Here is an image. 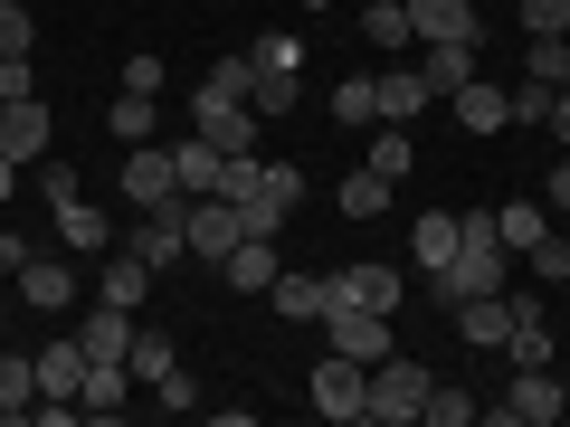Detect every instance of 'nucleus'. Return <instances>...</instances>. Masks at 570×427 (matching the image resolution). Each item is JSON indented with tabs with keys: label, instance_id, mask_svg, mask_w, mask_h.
<instances>
[{
	"label": "nucleus",
	"instance_id": "obj_31",
	"mask_svg": "<svg viewBox=\"0 0 570 427\" xmlns=\"http://www.w3.org/2000/svg\"><path fill=\"white\" fill-rule=\"evenodd\" d=\"M466 418H485V399H466V389H438V380H428L419 427H466Z\"/></svg>",
	"mask_w": 570,
	"mask_h": 427
},
{
	"label": "nucleus",
	"instance_id": "obj_51",
	"mask_svg": "<svg viewBox=\"0 0 570 427\" xmlns=\"http://www.w3.org/2000/svg\"><path fill=\"white\" fill-rule=\"evenodd\" d=\"M561 418H570V408H561Z\"/></svg>",
	"mask_w": 570,
	"mask_h": 427
},
{
	"label": "nucleus",
	"instance_id": "obj_37",
	"mask_svg": "<svg viewBox=\"0 0 570 427\" xmlns=\"http://www.w3.org/2000/svg\"><path fill=\"white\" fill-rule=\"evenodd\" d=\"M247 58H257L266 77H305V39H257Z\"/></svg>",
	"mask_w": 570,
	"mask_h": 427
},
{
	"label": "nucleus",
	"instance_id": "obj_26",
	"mask_svg": "<svg viewBox=\"0 0 570 427\" xmlns=\"http://www.w3.org/2000/svg\"><path fill=\"white\" fill-rule=\"evenodd\" d=\"M456 332H466V342H504L513 305H504V295H475V305H456Z\"/></svg>",
	"mask_w": 570,
	"mask_h": 427
},
{
	"label": "nucleus",
	"instance_id": "obj_44",
	"mask_svg": "<svg viewBox=\"0 0 570 427\" xmlns=\"http://www.w3.org/2000/svg\"><path fill=\"white\" fill-rule=\"evenodd\" d=\"M542 209H551V219H570V162H561V171L542 181Z\"/></svg>",
	"mask_w": 570,
	"mask_h": 427
},
{
	"label": "nucleus",
	"instance_id": "obj_33",
	"mask_svg": "<svg viewBox=\"0 0 570 427\" xmlns=\"http://www.w3.org/2000/svg\"><path fill=\"white\" fill-rule=\"evenodd\" d=\"M523 77L532 86H570V39H532L523 48Z\"/></svg>",
	"mask_w": 570,
	"mask_h": 427
},
{
	"label": "nucleus",
	"instance_id": "obj_2",
	"mask_svg": "<svg viewBox=\"0 0 570 427\" xmlns=\"http://www.w3.org/2000/svg\"><path fill=\"white\" fill-rule=\"evenodd\" d=\"M305 399L324 408L333 427H352V418H371V370L343 361V351H324V361H314V380H305Z\"/></svg>",
	"mask_w": 570,
	"mask_h": 427
},
{
	"label": "nucleus",
	"instance_id": "obj_15",
	"mask_svg": "<svg viewBox=\"0 0 570 427\" xmlns=\"http://www.w3.org/2000/svg\"><path fill=\"white\" fill-rule=\"evenodd\" d=\"M266 295H276V314H285V324H324L333 276H285V266H276V285H266Z\"/></svg>",
	"mask_w": 570,
	"mask_h": 427
},
{
	"label": "nucleus",
	"instance_id": "obj_45",
	"mask_svg": "<svg viewBox=\"0 0 570 427\" xmlns=\"http://www.w3.org/2000/svg\"><path fill=\"white\" fill-rule=\"evenodd\" d=\"M29 257H39V247H29V238H10V228H0V276H20Z\"/></svg>",
	"mask_w": 570,
	"mask_h": 427
},
{
	"label": "nucleus",
	"instance_id": "obj_6",
	"mask_svg": "<svg viewBox=\"0 0 570 427\" xmlns=\"http://www.w3.org/2000/svg\"><path fill=\"white\" fill-rule=\"evenodd\" d=\"M181 238H190V257H209V266H219L228 247L247 238V219L219 200V190H209V200H181Z\"/></svg>",
	"mask_w": 570,
	"mask_h": 427
},
{
	"label": "nucleus",
	"instance_id": "obj_3",
	"mask_svg": "<svg viewBox=\"0 0 570 427\" xmlns=\"http://www.w3.org/2000/svg\"><path fill=\"white\" fill-rule=\"evenodd\" d=\"M561 408H570V389L551 380V370H513V389H504V399H485V418L494 427H551Z\"/></svg>",
	"mask_w": 570,
	"mask_h": 427
},
{
	"label": "nucleus",
	"instance_id": "obj_25",
	"mask_svg": "<svg viewBox=\"0 0 570 427\" xmlns=\"http://www.w3.org/2000/svg\"><path fill=\"white\" fill-rule=\"evenodd\" d=\"M494 238H504L513 257H523L532 238H551V209H542V200H504V209H494Z\"/></svg>",
	"mask_w": 570,
	"mask_h": 427
},
{
	"label": "nucleus",
	"instance_id": "obj_36",
	"mask_svg": "<svg viewBox=\"0 0 570 427\" xmlns=\"http://www.w3.org/2000/svg\"><path fill=\"white\" fill-rule=\"evenodd\" d=\"M523 257H532V276H542V285H570V238H561V228H551V238H532Z\"/></svg>",
	"mask_w": 570,
	"mask_h": 427
},
{
	"label": "nucleus",
	"instance_id": "obj_12",
	"mask_svg": "<svg viewBox=\"0 0 570 427\" xmlns=\"http://www.w3.org/2000/svg\"><path fill=\"white\" fill-rule=\"evenodd\" d=\"M456 123H466V133H504V123H513V86L466 77V86H456Z\"/></svg>",
	"mask_w": 570,
	"mask_h": 427
},
{
	"label": "nucleus",
	"instance_id": "obj_14",
	"mask_svg": "<svg viewBox=\"0 0 570 427\" xmlns=\"http://www.w3.org/2000/svg\"><path fill=\"white\" fill-rule=\"evenodd\" d=\"M419 77H428V96H456L466 77H485V67H475V39H428Z\"/></svg>",
	"mask_w": 570,
	"mask_h": 427
},
{
	"label": "nucleus",
	"instance_id": "obj_27",
	"mask_svg": "<svg viewBox=\"0 0 570 427\" xmlns=\"http://www.w3.org/2000/svg\"><path fill=\"white\" fill-rule=\"evenodd\" d=\"M333 200H343V219H381V209H390V181H381V171H343V190H333Z\"/></svg>",
	"mask_w": 570,
	"mask_h": 427
},
{
	"label": "nucleus",
	"instance_id": "obj_9",
	"mask_svg": "<svg viewBox=\"0 0 570 427\" xmlns=\"http://www.w3.org/2000/svg\"><path fill=\"white\" fill-rule=\"evenodd\" d=\"M134 257L153 266V276L190 257V238H181V200H171V209H142V228H134Z\"/></svg>",
	"mask_w": 570,
	"mask_h": 427
},
{
	"label": "nucleus",
	"instance_id": "obj_22",
	"mask_svg": "<svg viewBox=\"0 0 570 427\" xmlns=\"http://www.w3.org/2000/svg\"><path fill=\"white\" fill-rule=\"evenodd\" d=\"M247 86H257V58L238 48V58H219V67L200 77V96H190V105H247Z\"/></svg>",
	"mask_w": 570,
	"mask_h": 427
},
{
	"label": "nucleus",
	"instance_id": "obj_48",
	"mask_svg": "<svg viewBox=\"0 0 570 427\" xmlns=\"http://www.w3.org/2000/svg\"><path fill=\"white\" fill-rule=\"evenodd\" d=\"M0 332H10V305H0Z\"/></svg>",
	"mask_w": 570,
	"mask_h": 427
},
{
	"label": "nucleus",
	"instance_id": "obj_30",
	"mask_svg": "<svg viewBox=\"0 0 570 427\" xmlns=\"http://www.w3.org/2000/svg\"><path fill=\"white\" fill-rule=\"evenodd\" d=\"M58 238H67V247H105V238H115V219L86 209V200H58Z\"/></svg>",
	"mask_w": 570,
	"mask_h": 427
},
{
	"label": "nucleus",
	"instance_id": "obj_8",
	"mask_svg": "<svg viewBox=\"0 0 570 427\" xmlns=\"http://www.w3.org/2000/svg\"><path fill=\"white\" fill-rule=\"evenodd\" d=\"M409 39H485V20H475V0H409Z\"/></svg>",
	"mask_w": 570,
	"mask_h": 427
},
{
	"label": "nucleus",
	"instance_id": "obj_16",
	"mask_svg": "<svg viewBox=\"0 0 570 427\" xmlns=\"http://www.w3.org/2000/svg\"><path fill=\"white\" fill-rule=\"evenodd\" d=\"M219 276L238 285V295H266V285H276V238H238L219 257Z\"/></svg>",
	"mask_w": 570,
	"mask_h": 427
},
{
	"label": "nucleus",
	"instance_id": "obj_20",
	"mask_svg": "<svg viewBox=\"0 0 570 427\" xmlns=\"http://www.w3.org/2000/svg\"><path fill=\"white\" fill-rule=\"evenodd\" d=\"M124 370H134L142 389L171 380V370H181V342H171V332H153V324H134V351H124Z\"/></svg>",
	"mask_w": 570,
	"mask_h": 427
},
{
	"label": "nucleus",
	"instance_id": "obj_41",
	"mask_svg": "<svg viewBox=\"0 0 570 427\" xmlns=\"http://www.w3.org/2000/svg\"><path fill=\"white\" fill-rule=\"evenodd\" d=\"M551 96H561V86H513V123H551Z\"/></svg>",
	"mask_w": 570,
	"mask_h": 427
},
{
	"label": "nucleus",
	"instance_id": "obj_13",
	"mask_svg": "<svg viewBox=\"0 0 570 427\" xmlns=\"http://www.w3.org/2000/svg\"><path fill=\"white\" fill-rule=\"evenodd\" d=\"M0 152H10V162H39V152H48V105L39 96L0 105Z\"/></svg>",
	"mask_w": 570,
	"mask_h": 427
},
{
	"label": "nucleus",
	"instance_id": "obj_4",
	"mask_svg": "<svg viewBox=\"0 0 570 427\" xmlns=\"http://www.w3.org/2000/svg\"><path fill=\"white\" fill-rule=\"evenodd\" d=\"M115 181H124V200H134V209H171V200H190L181 171H171V152H153V142H124V171H115Z\"/></svg>",
	"mask_w": 570,
	"mask_h": 427
},
{
	"label": "nucleus",
	"instance_id": "obj_32",
	"mask_svg": "<svg viewBox=\"0 0 570 427\" xmlns=\"http://www.w3.org/2000/svg\"><path fill=\"white\" fill-rule=\"evenodd\" d=\"M362 39L371 48H409V0H371V10H362Z\"/></svg>",
	"mask_w": 570,
	"mask_h": 427
},
{
	"label": "nucleus",
	"instance_id": "obj_49",
	"mask_svg": "<svg viewBox=\"0 0 570 427\" xmlns=\"http://www.w3.org/2000/svg\"><path fill=\"white\" fill-rule=\"evenodd\" d=\"M305 10H324V0H305Z\"/></svg>",
	"mask_w": 570,
	"mask_h": 427
},
{
	"label": "nucleus",
	"instance_id": "obj_50",
	"mask_svg": "<svg viewBox=\"0 0 570 427\" xmlns=\"http://www.w3.org/2000/svg\"><path fill=\"white\" fill-rule=\"evenodd\" d=\"M561 351H570V332H561Z\"/></svg>",
	"mask_w": 570,
	"mask_h": 427
},
{
	"label": "nucleus",
	"instance_id": "obj_47",
	"mask_svg": "<svg viewBox=\"0 0 570 427\" xmlns=\"http://www.w3.org/2000/svg\"><path fill=\"white\" fill-rule=\"evenodd\" d=\"M10 190H20V162H10V152H0V200H10Z\"/></svg>",
	"mask_w": 570,
	"mask_h": 427
},
{
	"label": "nucleus",
	"instance_id": "obj_34",
	"mask_svg": "<svg viewBox=\"0 0 570 427\" xmlns=\"http://www.w3.org/2000/svg\"><path fill=\"white\" fill-rule=\"evenodd\" d=\"M333 123H352V133H362V123H381V105H371V77H343V86H333Z\"/></svg>",
	"mask_w": 570,
	"mask_h": 427
},
{
	"label": "nucleus",
	"instance_id": "obj_17",
	"mask_svg": "<svg viewBox=\"0 0 570 427\" xmlns=\"http://www.w3.org/2000/svg\"><path fill=\"white\" fill-rule=\"evenodd\" d=\"M371 105H381V123H409L419 105H438V96H428L419 67H390V77H371Z\"/></svg>",
	"mask_w": 570,
	"mask_h": 427
},
{
	"label": "nucleus",
	"instance_id": "obj_5",
	"mask_svg": "<svg viewBox=\"0 0 570 427\" xmlns=\"http://www.w3.org/2000/svg\"><path fill=\"white\" fill-rule=\"evenodd\" d=\"M324 332H333V351H343V361H390V351H400V342H390V314H362V305H324Z\"/></svg>",
	"mask_w": 570,
	"mask_h": 427
},
{
	"label": "nucleus",
	"instance_id": "obj_10",
	"mask_svg": "<svg viewBox=\"0 0 570 427\" xmlns=\"http://www.w3.org/2000/svg\"><path fill=\"white\" fill-rule=\"evenodd\" d=\"M190 123H200L219 152H257V133H266V115L257 105H190Z\"/></svg>",
	"mask_w": 570,
	"mask_h": 427
},
{
	"label": "nucleus",
	"instance_id": "obj_40",
	"mask_svg": "<svg viewBox=\"0 0 570 427\" xmlns=\"http://www.w3.org/2000/svg\"><path fill=\"white\" fill-rule=\"evenodd\" d=\"M153 399H163L171 418H190V408H200V380H190V370H171V380H153Z\"/></svg>",
	"mask_w": 570,
	"mask_h": 427
},
{
	"label": "nucleus",
	"instance_id": "obj_11",
	"mask_svg": "<svg viewBox=\"0 0 570 427\" xmlns=\"http://www.w3.org/2000/svg\"><path fill=\"white\" fill-rule=\"evenodd\" d=\"M20 305L67 314V305H77V266H67V257H29V266H20Z\"/></svg>",
	"mask_w": 570,
	"mask_h": 427
},
{
	"label": "nucleus",
	"instance_id": "obj_23",
	"mask_svg": "<svg viewBox=\"0 0 570 427\" xmlns=\"http://www.w3.org/2000/svg\"><path fill=\"white\" fill-rule=\"evenodd\" d=\"M371 171H381L390 190H400L409 171H419V142H409V123H381V133H371Z\"/></svg>",
	"mask_w": 570,
	"mask_h": 427
},
{
	"label": "nucleus",
	"instance_id": "obj_46",
	"mask_svg": "<svg viewBox=\"0 0 570 427\" xmlns=\"http://www.w3.org/2000/svg\"><path fill=\"white\" fill-rule=\"evenodd\" d=\"M551 133L570 142V86H561V96H551Z\"/></svg>",
	"mask_w": 570,
	"mask_h": 427
},
{
	"label": "nucleus",
	"instance_id": "obj_7",
	"mask_svg": "<svg viewBox=\"0 0 570 427\" xmlns=\"http://www.w3.org/2000/svg\"><path fill=\"white\" fill-rule=\"evenodd\" d=\"M400 295H409L400 266H343L333 276V305H362V314H400Z\"/></svg>",
	"mask_w": 570,
	"mask_h": 427
},
{
	"label": "nucleus",
	"instance_id": "obj_38",
	"mask_svg": "<svg viewBox=\"0 0 570 427\" xmlns=\"http://www.w3.org/2000/svg\"><path fill=\"white\" fill-rule=\"evenodd\" d=\"M29 39H39V20H29L20 0H0V58H29Z\"/></svg>",
	"mask_w": 570,
	"mask_h": 427
},
{
	"label": "nucleus",
	"instance_id": "obj_1",
	"mask_svg": "<svg viewBox=\"0 0 570 427\" xmlns=\"http://www.w3.org/2000/svg\"><path fill=\"white\" fill-rule=\"evenodd\" d=\"M419 408H428V370L419 361H371V427H419Z\"/></svg>",
	"mask_w": 570,
	"mask_h": 427
},
{
	"label": "nucleus",
	"instance_id": "obj_21",
	"mask_svg": "<svg viewBox=\"0 0 570 427\" xmlns=\"http://www.w3.org/2000/svg\"><path fill=\"white\" fill-rule=\"evenodd\" d=\"M124 399H134V370H124V361H86V389H77L86 418H115Z\"/></svg>",
	"mask_w": 570,
	"mask_h": 427
},
{
	"label": "nucleus",
	"instance_id": "obj_19",
	"mask_svg": "<svg viewBox=\"0 0 570 427\" xmlns=\"http://www.w3.org/2000/svg\"><path fill=\"white\" fill-rule=\"evenodd\" d=\"M409 257H419V276H438V266L456 257V209H428V219H409Z\"/></svg>",
	"mask_w": 570,
	"mask_h": 427
},
{
	"label": "nucleus",
	"instance_id": "obj_39",
	"mask_svg": "<svg viewBox=\"0 0 570 427\" xmlns=\"http://www.w3.org/2000/svg\"><path fill=\"white\" fill-rule=\"evenodd\" d=\"M247 105H257V115H266V123H276V115H285V105H295V77H266V67H257V86H247Z\"/></svg>",
	"mask_w": 570,
	"mask_h": 427
},
{
	"label": "nucleus",
	"instance_id": "obj_35",
	"mask_svg": "<svg viewBox=\"0 0 570 427\" xmlns=\"http://www.w3.org/2000/svg\"><path fill=\"white\" fill-rule=\"evenodd\" d=\"M513 20H523V39H570V0H523Z\"/></svg>",
	"mask_w": 570,
	"mask_h": 427
},
{
	"label": "nucleus",
	"instance_id": "obj_18",
	"mask_svg": "<svg viewBox=\"0 0 570 427\" xmlns=\"http://www.w3.org/2000/svg\"><path fill=\"white\" fill-rule=\"evenodd\" d=\"M219 162H228V152L200 133V123H190V142H171V171H181V190H190V200H200V190H219Z\"/></svg>",
	"mask_w": 570,
	"mask_h": 427
},
{
	"label": "nucleus",
	"instance_id": "obj_42",
	"mask_svg": "<svg viewBox=\"0 0 570 427\" xmlns=\"http://www.w3.org/2000/svg\"><path fill=\"white\" fill-rule=\"evenodd\" d=\"M124 86H134V96H163V58H153V48H134V67H124Z\"/></svg>",
	"mask_w": 570,
	"mask_h": 427
},
{
	"label": "nucleus",
	"instance_id": "obj_28",
	"mask_svg": "<svg viewBox=\"0 0 570 427\" xmlns=\"http://www.w3.org/2000/svg\"><path fill=\"white\" fill-rule=\"evenodd\" d=\"M29 399H39V370H29V351H0V418H29Z\"/></svg>",
	"mask_w": 570,
	"mask_h": 427
},
{
	"label": "nucleus",
	"instance_id": "obj_43",
	"mask_svg": "<svg viewBox=\"0 0 570 427\" xmlns=\"http://www.w3.org/2000/svg\"><path fill=\"white\" fill-rule=\"evenodd\" d=\"M20 96H39V77H29V58H0V105H20Z\"/></svg>",
	"mask_w": 570,
	"mask_h": 427
},
{
	"label": "nucleus",
	"instance_id": "obj_29",
	"mask_svg": "<svg viewBox=\"0 0 570 427\" xmlns=\"http://www.w3.org/2000/svg\"><path fill=\"white\" fill-rule=\"evenodd\" d=\"M105 133H115V142H153V96H134V86H124V96L105 105Z\"/></svg>",
	"mask_w": 570,
	"mask_h": 427
},
{
	"label": "nucleus",
	"instance_id": "obj_24",
	"mask_svg": "<svg viewBox=\"0 0 570 427\" xmlns=\"http://www.w3.org/2000/svg\"><path fill=\"white\" fill-rule=\"evenodd\" d=\"M96 295H105V305H124V314H134L142 295H153V266H142V257H105V276H96Z\"/></svg>",
	"mask_w": 570,
	"mask_h": 427
}]
</instances>
